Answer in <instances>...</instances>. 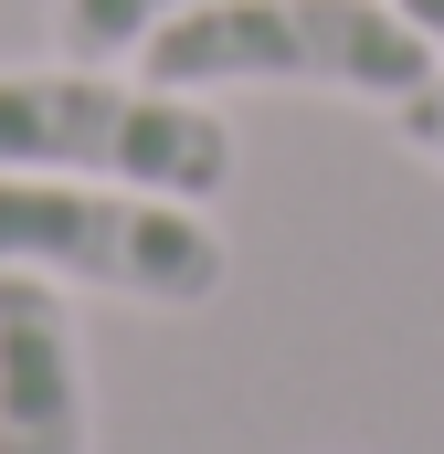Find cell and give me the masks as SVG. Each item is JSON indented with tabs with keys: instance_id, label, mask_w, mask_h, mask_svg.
<instances>
[{
	"instance_id": "6da1fadb",
	"label": "cell",
	"mask_w": 444,
	"mask_h": 454,
	"mask_svg": "<svg viewBox=\"0 0 444 454\" xmlns=\"http://www.w3.org/2000/svg\"><path fill=\"white\" fill-rule=\"evenodd\" d=\"M148 85L180 96H349L413 106L434 85V43L392 0H202L138 43Z\"/></svg>"
},
{
	"instance_id": "7a4b0ae2",
	"label": "cell",
	"mask_w": 444,
	"mask_h": 454,
	"mask_svg": "<svg viewBox=\"0 0 444 454\" xmlns=\"http://www.w3.org/2000/svg\"><path fill=\"white\" fill-rule=\"evenodd\" d=\"M0 169H64L159 201H212L233 180V127L212 96L116 74V64H0Z\"/></svg>"
},
{
	"instance_id": "3957f363",
	"label": "cell",
	"mask_w": 444,
	"mask_h": 454,
	"mask_svg": "<svg viewBox=\"0 0 444 454\" xmlns=\"http://www.w3.org/2000/svg\"><path fill=\"white\" fill-rule=\"evenodd\" d=\"M0 275H43L64 296H127V307H212L233 254L202 201L0 169Z\"/></svg>"
},
{
	"instance_id": "277c9868",
	"label": "cell",
	"mask_w": 444,
	"mask_h": 454,
	"mask_svg": "<svg viewBox=\"0 0 444 454\" xmlns=\"http://www.w3.org/2000/svg\"><path fill=\"white\" fill-rule=\"evenodd\" d=\"M0 454H96L85 328L43 275H0Z\"/></svg>"
},
{
	"instance_id": "5b68a950",
	"label": "cell",
	"mask_w": 444,
	"mask_h": 454,
	"mask_svg": "<svg viewBox=\"0 0 444 454\" xmlns=\"http://www.w3.org/2000/svg\"><path fill=\"white\" fill-rule=\"evenodd\" d=\"M180 11H202V0H53V43L85 64H138V43Z\"/></svg>"
},
{
	"instance_id": "8992f818",
	"label": "cell",
	"mask_w": 444,
	"mask_h": 454,
	"mask_svg": "<svg viewBox=\"0 0 444 454\" xmlns=\"http://www.w3.org/2000/svg\"><path fill=\"white\" fill-rule=\"evenodd\" d=\"M392 116H402V137H413V148H424V159L444 169V74L424 85V96H413V106H392Z\"/></svg>"
},
{
	"instance_id": "52a82bcc",
	"label": "cell",
	"mask_w": 444,
	"mask_h": 454,
	"mask_svg": "<svg viewBox=\"0 0 444 454\" xmlns=\"http://www.w3.org/2000/svg\"><path fill=\"white\" fill-rule=\"evenodd\" d=\"M392 11H402V21H413L424 43H434V64H444V0H392Z\"/></svg>"
}]
</instances>
